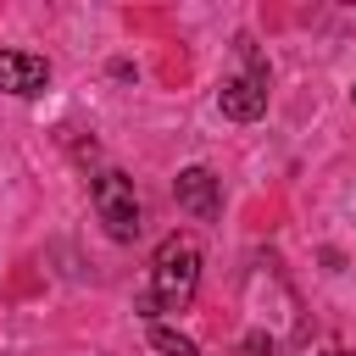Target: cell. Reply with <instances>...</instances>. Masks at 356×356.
<instances>
[{
	"mask_svg": "<svg viewBox=\"0 0 356 356\" xmlns=\"http://www.w3.org/2000/svg\"><path fill=\"white\" fill-rule=\"evenodd\" d=\"M172 195H178V206H184L189 217H200V222H211V217L222 211V195H217L211 167H184L178 184H172Z\"/></svg>",
	"mask_w": 356,
	"mask_h": 356,
	"instance_id": "obj_4",
	"label": "cell"
},
{
	"mask_svg": "<svg viewBox=\"0 0 356 356\" xmlns=\"http://www.w3.org/2000/svg\"><path fill=\"white\" fill-rule=\"evenodd\" d=\"M239 56H245V72H234V78L222 83L217 106H222V117H234V122H256V117L267 111V67H261V56H256L250 39H239Z\"/></svg>",
	"mask_w": 356,
	"mask_h": 356,
	"instance_id": "obj_2",
	"label": "cell"
},
{
	"mask_svg": "<svg viewBox=\"0 0 356 356\" xmlns=\"http://www.w3.org/2000/svg\"><path fill=\"white\" fill-rule=\"evenodd\" d=\"M195 284H200V245L189 234H172L156 245V261H150V295H145V317L156 312H184L195 300Z\"/></svg>",
	"mask_w": 356,
	"mask_h": 356,
	"instance_id": "obj_1",
	"label": "cell"
},
{
	"mask_svg": "<svg viewBox=\"0 0 356 356\" xmlns=\"http://www.w3.org/2000/svg\"><path fill=\"white\" fill-rule=\"evenodd\" d=\"M89 195H95V211H100V222H106V234H111V239H139V200H134V178H122V172H100Z\"/></svg>",
	"mask_w": 356,
	"mask_h": 356,
	"instance_id": "obj_3",
	"label": "cell"
},
{
	"mask_svg": "<svg viewBox=\"0 0 356 356\" xmlns=\"http://www.w3.org/2000/svg\"><path fill=\"white\" fill-rule=\"evenodd\" d=\"M50 83V61L28 50H0V89L6 95H39Z\"/></svg>",
	"mask_w": 356,
	"mask_h": 356,
	"instance_id": "obj_5",
	"label": "cell"
},
{
	"mask_svg": "<svg viewBox=\"0 0 356 356\" xmlns=\"http://www.w3.org/2000/svg\"><path fill=\"white\" fill-rule=\"evenodd\" d=\"M150 345H156L161 356H195V339L178 334V328H161V323H150Z\"/></svg>",
	"mask_w": 356,
	"mask_h": 356,
	"instance_id": "obj_6",
	"label": "cell"
}]
</instances>
